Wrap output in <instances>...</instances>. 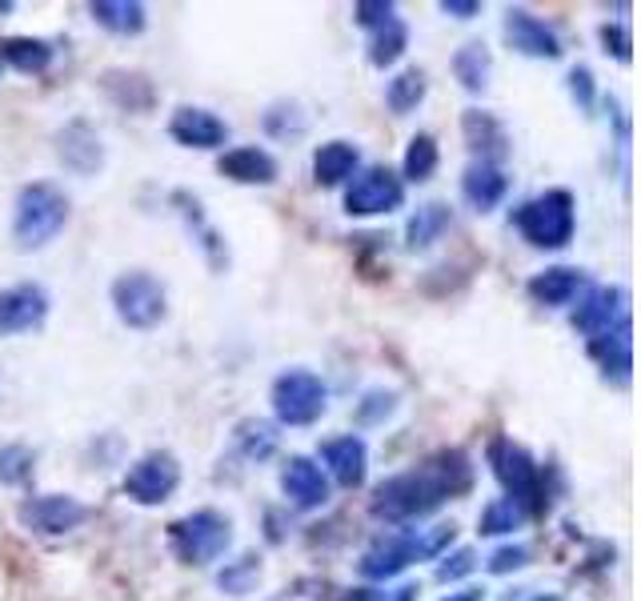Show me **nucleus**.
Segmentation results:
<instances>
[{"instance_id": "1", "label": "nucleus", "mask_w": 641, "mask_h": 601, "mask_svg": "<svg viewBox=\"0 0 641 601\" xmlns=\"http://www.w3.org/2000/svg\"><path fill=\"white\" fill-rule=\"evenodd\" d=\"M469 490H474V457L465 449H437L421 466L381 481L369 498V513L377 522L405 529Z\"/></svg>"}, {"instance_id": "2", "label": "nucleus", "mask_w": 641, "mask_h": 601, "mask_svg": "<svg viewBox=\"0 0 641 601\" xmlns=\"http://www.w3.org/2000/svg\"><path fill=\"white\" fill-rule=\"evenodd\" d=\"M457 529L454 525H433V529H393V534L373 537L357 561L361 578L369 581H389L405 573L413 561H430V557H442L445 549L454 546Z\"/></svg>"}, {"instance_id": "3", "label": "nucleus", "mask_w": 641, "mask_h": 601, "mask_svg": "<svg viewBox=\"0 0 641 601\" xmlns=\"http://www.w3.org/2000/svg\"><path fill=\"white\" fill-rule=\"evenodd\" d=\"M68 197L56 189L53 181H33L17 193V205H12V241L21 253H33V249H45L48 241L61 237V229L68 225Z\"/></svg>"}, {"instance_id": "4", "label": "nucleus", "mask_w": 641, "mask_h": 601, "mask_svg": "<svg viewBox=\"0 0 641 601\" xmlns=\"http://www.w3.org/2000/svg\"><path fill=\"white\" fill-rule=\"evenodd\" d=\"M486 461H489V469H493L498 485L506 490V498L513 501L525 517H542V513L550 510L542 466L530 457V449H521L513 437H493L486 449Z\"/></svg>"}, {"instance_id": "5", "label": "nucleus", "mask_w": 641, "mask_h": 601, "mask_svg": "<svg viewBox=\"0 0 641 601\" xmlns=\"http://www.w3.org/2000/svg\"><path fill=\"white\" fill-rule=\"evenodd\" d=\"M509 221L533 249H565L577 233V200L569 189H545L521 200Z\"/></svg>"}, {"instance_id": "6", "label": "nucleus", "mask_w": 641, "mask_h": 601, "mask_svg": "<svg viewBox=\"0 0 641 601\" xmlns=\"http://www.w3.org/2000/svg\"><path fill=\"white\" fill-rule=\"evenodd\" d=\"M232 546V522L221 510H193L169 522V549L181 566L205 569L221 561Z\"/></svg>"}, {"instance_id": "7", "label": "nucleus", "mask_w": 641, "mask_h": 601, "mask_svg": "<svg viewBox=\"0 0 641 601\" xmlns=\"http://www.w3.org/2000/svg\"><path fill=\"white\" fill-rule=\"evenodd\" d=\"M112 313L124 329H137V334H149L169 317V289L165 281L144 273V269H129L121 277L112 281L109 289Z\"/></svg>"}, {"instance_id": "8", "label": "nucleus", "mask_w": 641, "mask_h": 601, "mask_svg": "<svg viewBox=\"0 0 641 601\" xmlns=\"http://www.w3.org/2000/svg\"><path fill=\"white\" fill-rule=\"evenodd\" d=\"M276 422L289 429H309L329 409V390L313 369H285L269 390Z\"/></svg>"}, {"instance_id": "9", "label": "nucleus", "mask_w": 641, "mask_h": 601, "mask_svg": "<svg viewBox=\"0 0 641 601\" xmlns=\"http://www.w3.org/2000/svg\"><path fill=\"white\" fill-rule=\"evenodd\" d=\"M405 205V181L389 165L357 168L345 185V212L349 217H389Z\"/></svg>"}, {"instance_id": "10", "label": "nucleus", "mask_w": 641, "mask_h": 601, "mask_svg": "<svg viewBox=\"0 0 641 601\" xmlns=\"http://www.w3.org/2000/svg\"><path fill=\"white\" fill-rule=\"evenodd\" d=\"M17 517L36 537H65L93 517V505H85L73 493H33L17 505Z\"/></svg>"}, {"instance_id": "11", "label": "nucleus", "mask_w": 641, "mask_h": 601, "mask_svg": "<svg viewBox=\"0 0 641 601\" xmlns=\"http://www.w3.org/2000/svg\"><path fill=\"white\" fill-rule=\"evenodd\" d=\"M177 485H181V461L169 449H149V454H141L121 481L124 498L137 501V505H165L177 493Z\"/></svg>"}, {"instance_id": "12", "label": "nucleus", "mask_w": 641, "mask_h": 601, "mask_svg": "<svg viewBox=\"0 0 641 601\" xmlns=\"http://www.w3.org/2000/svg\"><path fill=\"white\" fill-rule=\"evenodd\" d=\"M630 317V293L621 285H594L577 297V309L569 313V325H574L582 337H597L613 329L618 321Z\"/></svg>"}, {"instance_id": "13", "label": "nucleus", "mask_w": 641, "mask_h": 601, "mask_svg": "<svg viewBox=\"0 0 641 601\" xmlns=\"http://www.w3.org/2000/svg\"><path fill=\"white\" fill-rule=\"evenodd\" d=\"M501 33H506V45L513 53L530 56V61H557L565 53L562 36L553 33V24H545L542 17H533L530 9H506Z\"/></svg>"}, {"instance_id": "14", "label": "nucleus", "mask_w": 641, "mask_h": 601, "mask_svg": "<svg viewBox=\"0 0 641 601\" xmlns=\"http://www.w3.org/2000/svg\"><path fill=\"white\" fill-rule=\"evenodd\" d=\"M281 493H285V501L293 505V510L301 513H317L329 505V478H325V469L313 461V457L305 454H293L281 466Z\"/></svg>"}, {"instance_id": "15", "label": "nucleus", "mask_w": 641, "mask_h": 601, "mask_svg": "<svg viewBox=\"0 0 641 601\" xmlns=\"http://www.w3.org/2000/svg\"><path fill=\"white\" fill-rule=\"evenodd\" d=\"M48 317V293L36 281H21L0 289V337L33 334Z\"/></svg>"}, {"instance_id": "16", "label": "nucleus", "mask_w": 641, "mask_h": 601, "mask_svg": "<svg viewBox=\"0 0 641 601\" xmlns=\"http://www.w3.org/2000/svg\"><path fill=\"white\" fill-rule=\"evenodd\" d=\"M169 136H173L181 149H200V153H209V149H225L229 124H225L213 109L181 105V109L169 117Z\"/></svg>"}, {"instance_id": "17", "label": "nucleus", "mask_w": 641, "mask_h": 601, "mask_svg": "<svg viewBox=\"0 0 641 601\" xmlns=\"http://www.w3.org/2000/svg\"><path fill=\"white\" fill-rule=\"evenodd\" d=\"M320 461L325 478H333L341 490H361L369 473V446L357 434H341L320 441Z\"/></svg>"}, {"instance_id": "18", "label": "nucleus", "mask_w": 641, "mask_h": 601, "mask_svg": "<svg viewBox=\"0 0 641 601\" xmlns=\"http://www.w3.org/2000/svg\"><path fill=\"white\" fill-rule=\"evenodd\" d=\"M56 161L77 177H93L105 168V141L89 121H68L56 133Z\"/></svg>"}, {"instance_id": "19", "label": "nucleus", "mask_w": 641, "mask_h": 601, "mask_svg": "<svg viewBox=\"0 0 641 601\" xmlns=\"http://www.w3.org/2000/svg\"><path fill=\"white\" fill-rule=\"evenodd\" d=\"M586 289H589L586 269H574V265H550L525 281V293L533 297V305H545V309H565V305H574Z\"/></svg>"}, {"instance_id": "20", "label": "nucleus", "mask_w": 641, "mask_h": 601, "mask_svg": "<svg viewBox=\"0 0 641 601\" xmlns=\"http://www.w3.org/2000/svg\"><path fill=\"white\" fill-rule=\"evenodd\" d=\"M217 173L237 185H273L276 181V156L261 145H237V149H225L217 156Z\"/></svg>"}, {"instance_id": "21", "label": "nucleus", "mask_w": 641, "mask_h": 601, "mask_svg": "<svg viewBox=\"0 0 641 601\" xmlns=\"http://www.w3.org/2000/svg\"><path fill=\"white\" fill-rule=\"evenodd\" d=\"M633 329H630V317L626 321H618L613 329H606V334L589 337V357L597 361V369L606 373V378L613 381H630V369H633Z\"/></svg>"}, {"instance_id": "22", "label": "nucleus", "mask_w": 641, "mask_h": 601, "mask_svg": "<svg viewBox=\"0 0 641 601\" xmlns=\"http://www.w3.org/2000/svg\"><path fill=\"white\" fill-rule=\"evenodd\" d=\"M461 133H465V145L474 149L477 161H486V165H498L509 156V133L506 124L486 109H465L461 117Z\"/></svg>"}, {"instance_id": "23", "label": "nucleus", "mask_w": 641, "mask_h": 601, "mask_svg": "<svg viewBox=\"0 0 641 601\" xmlns=\"http://www.w3.org/2000/svg\"><path fill=\"white\" fill-rule=\"evenodd\" d=\"M509 193V177L501 165H486V161H474V165H465L461 173V197L469 209L477 212H493L506 200Z\"/></svg>"}, {"instance_id": "24", "label": "nucleus", "mask_w": 641, "mask_h": 601, "mask_svg": "<svg viewBox=\"0 0 641 601\" xmlns=\"http://www.w3.org/2000/svg\"><path fill=\"white\" fill-rule=\"evenodd\" d=\"M357 168H361V149L354 141H325L313 153V181L320 189H337V185H349Z\"/></svg>"}, {"instance_id": "25", "label": "nucleus", "mask_w": 641, "mask_h": 601, "mask_svg": "<svg viewBox=\"0 0 641 601\" xmlns=\"http://www.w3.org/2000/svg\"><path fill=\"white\" fill-rule=\"evenodd\" d=\"M100 89H105V97H109L117 109L149 112L156 105L153 80L144 77V73H129V68H109V73H100Z\"/></svg>"}, {"instance_id": "26", "label": "nucleus", "mask_w": 641, "mask_h": 601, "mask_svg": "<svg viewBox=\"0 0 641 601\" xmlns=\"http://www.w3.org/2000/svg\"><path fill=\"white\" fill-rule=\"evenodd\" d=\"M89 17L112 36H137L149 24V9L141 0H93Z\"/></svg>"}, {"instance_id": "27", "label": "nucleus", "mask_w": 641, "mask_h": 601, "mask_svg": "<svg viewBox=\"0 0 641 601\" xmlns=\"http://www.w3.org/2000/svg\"><path fill=\"white\" fill-rule=\"evenodd\" d=\"M449 225H454V209L442 205V200H430V205H421L410 217V225H405V245H410L413 253H425V249H433L445 233H449Z\"/></svg>"}, {"instance_id": "28", "label": "nucleus", "mask_w": 641, "mask_h": 601, "mask_svg": "<svg viewBox=\"0 0 641 601\" xmlns=\"http://www.w3.org/2000/svg\"><path fill=\"white\" fill-rule=\"evenodd\" d=\"M53 56H56L53 45L41 41V36H9V41H0V61L9 68H17V73H24V77L48 73Z\"/></svg>"}, {"instance_id": "29", "label": "nucleus", "mask_w": 641, "mask_h": 601, "mask_svg": "<svg viewBox=\"0 0 641 601\" xmlns=\"http://www.w3.org/2000/svg\"><path fill=\"white\" fill-rule=\"evenodd\" d=\"M454 77L465 92H486L489 89V73H493V56L481 41H469L454 53Z\"/></svg>"}, {"instance_id": "30", "label": "nucleus", "mask_w": 641, "mask_h": 601, "mask_svg": "<svg viewBox=\"0 0 641 601\" xmlns=\"http://www.w3.org/2000/svg\"><path fill=\"white\" fill-rule=\"evenodd\" d=\"M232 446L245 461H269L281 446V434H276L273 422H261V417H245L237 425V434H232Z\"/></svg>"}, {"instance_id": "31", "label": "nucleus", "mask_w": 641, "mask_h": 601, "mask_svg": "<svg viewBox=\"0 0 641 601\" xmlns=\"http://www.w3.org/2000/svg\"><path fill=\"white\" fill-rule=\"evenodd\" d=\"M405 48H410V29H405V21L401 17H389L381 29H373V36H369V65L373 68H393L405 56Z\"/></svg>"}, {"instance_id": "32", "label": "nucleus", "mask_w": 641, "mask_h": 601, "mask_svg": "<svg viewBox=\"0 0 641 601\" xmlns=\"http://www.w3.org/2000/svg\"><path fill=\"white\" fill-rule=\"evenodd\" d=\"M425 92H430L425 73H421V68H401L398 77L385 85V105L393 117H410L421 100H425Z\"/></svg>"}, {"instance_id": "33", "label": "nucleus", "mask_w": 641, "mask_h": 601, "mask_svg": "<svg viewBox=\"0 0 641 601\" xmlns=\"http://www.w3.org/2000/svg\"><path fill=\"white\" fill-rule=\"evenodd\" d=\"M437 161H442V153H437V141H433L430 133H417L410 141V149H405V161H401V181L425 185V181L437 173Z\"/></svg>"}, {"instance_id": "34", "label": "nucleus", "mask_w": 641, "mask_h": 601, "mask_svg": "<svg viewBox=\"0 0 641 601\" xmlns=\"http://www.w3.org/2000/svg\"><path fill=\"white\" fill-rule=\"evenodd\" d=\"M261 581V557L257 554H241L225 561L221 573H217V586H221L229 598H245V593H253V586Z\"/></svg>"}, {"instance_id": "35", "label": "nucleus", "mask_w": 641, "mask_h": 601, "mask_svg": "<svg viewBox=\"0 0 641 601\" xmlns=\"http://www.w3.org/2000/svg\"><path fill=\"white\" fill-rule=\"evenodd\" d=\"M36 473V454L21 441H0V485H29Z\"/></svg>"}, {"instance_id": "36", "label": "nucleus", "mask_w": 641, "mask_h": 601, "mask_svg": "<svg viewBox=\"0 0 641 601\" xmlns=\"http://www.w3.org/2000/svg\"><path fill=\"white\" fill-rule=\"evenodd\" d=\"M261 124H265V133L276 136V141H293V136H301L309 129V117H305L301 105H293V100H276V105H269Z\"/></svg>"}, {"instance_id": "37", "label": "nucleus", "mask_w": 641, "mask_h": 601, "mask_svg": "<svg viewBox=\"0 0 641 601\" xmlns=\"http://www.w3.org/2000/svg\"><path fill=\"white\" fill-rule=\"evenodd\" d=\"M521 525H525V513H521L509 498H493L486 510H481L477 529H481V537H506V534H513V529H521Z\"/></svg>"}, {"instance_id": "38", "label": "nucleus", "mask_w": 641, "mask_h": 601, "mask_svg": "<svg viewBox=\"0 0 641 601\" xmlns=\"http://www.w3.org/2000/svg\"><path fill=\"white\" fill-rule=\"evenodd\" d=\"M398 393L393 390H369L366 397L357 401L354 405V417H357V425H381L385 417H393L398 413Z\"/></svg>"}, {"instance_id": "39", "label": "nucleus", "mask_w": 641, "mask_h": 601, "mask_svg": "<svg viewBox=\"0 0 641 601\" xmlns=\"http://www.w3.org/2000/svg\"><path fill=\"white\" fill-rule=\"evenodd\" d=\"M474 569H477V549L461 546V549H454V554L442 557V566H437V581H461V578H469Z\"/></svg>"}, {"instance_id": "40", "label": "nucleus", "mask_w": 641, "mask_h": 601, "mask_svg": "<svg viewBox=\"0 0 641 601\" xmlns=\"http://www.w3.org/2000/svg\"><path fill=\"white\" fill-rule=\"evenodd\" d=\"M389 17H398V4H389V0H361V4H354V21L361 29H369V33L381 29Z\"/></svg>"}, {"instance_id": "41", "label": "nucleus", "mask_w": 641, "mask_h": 601, "mask_svg": "<svg viewBox=\"0 0 641 601\" xmlns=\"http://www.w3.org/2000/svg\"><path fill=\"white\" fill-rule=\"evenodd\" d=\"M601 45H606V56L621 61V65H630L633 61V41H630V29L626 24H601Z\"/></svg>"}, {"instance_id": "42", "label": "nucleus", "mask_w": 641, "mask_h": 601, "mask_svg": "<svg viewBox=\"0 0 641 601\" xmlns=\"http://www.w3.org/2000/svg\"><path fill=\"white\" fill-rule=\"evenodd\" d=\"M569 92H574L577 109H582V112H594V97H597V89H594V73H589L586 65L569 68Z\"/></svg>"}, {"instance_id": "43", "label": "nucleus", "mask_w": 641, "mask_h": 601, "mask_svg": "<svg viewBox=\"0 0 641 601\" xmlns=\"http://www.w3.org/2000/svg\"><path fill=\"white\" fill-rule=\"evenodd\" d=\"M525 561H530V549H525V546H501L498 554L486 561V569L501 578V573H513V569H521Z\"/></svg>"}, {"instance_id": "44", "label": "nucleus", "mask_w": 641, "mask_h": 601, "mask_svg": "<svg viewBox=\"0 0 641 601\" xmlns=\"http://www.w3.org/2000/svg\"><path fill=\"white\" fill-rule=\"evenodd\" d=\"M442 12L445 17H457V21H474L477 12H481V4L477 0H442Z\"/></svg>"}, {"instance_id": "45", "label": "nucleus", "mask_w": 641, "mask_h": 601, "mask_svg": "<svg viewBox=\"0 0 641 601\" xmlns=\"http://www.w3.org/2000/svg\"><path fill=\"white\" fill-rule=\"evenodd\" d=\"M333 601H377V593L361 586V590H345V593H337Z\"/></svg>"}, {"instance_id": "46", "label": "nucleus", "mask_w": 641, "mask_h": 601, "mask_svg": "<svg viewBox=\"0 0 641 601\" xmlns=\"http://www.w3.org/2000/svg\"><path fill=\"white\" fill-rule=\"evenodd\" d=\"M486 598V590H474V586H469V590H457V593H445L442 601H481Z\"/></svg>"}, {"instance_id": "47", "label": "nucleus", "mask_w": 641, "mask_h": 601, "mask_svg": "<svg viewBox=\"0 0 641 601\" xmlns=\"http://www.w3.org/2000/svg\"><path fill=\"white\" fill-rule=\"evenodd\" d=\"M389 601H417V586H401V590L393 593Z\"/></svg>"}]
</instances>
